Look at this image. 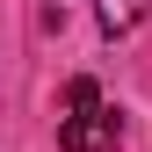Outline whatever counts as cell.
Here are the masks:
<instances>
[{"instance_id":"1","label":"cell","mask_w":152,"mask_h":152,"mask_svg":"<svg viewBox=\"0 0 152 152\" xmlns=\"http://www.w3.org/2000/svg\"><path fill=\"white\" fill-rule=\"evenodd\" d=\"M123 145V116L102 102V87L87 80H65V116H58V152H116Z\"/></svg>"},{"instance_id":"2","label":"cell","mask_w":152,"mask_h":152,"mask_svg":"<svg viewBox=\"0 0 152 152\" xmlns=\"http://www.w3.org/2000/svg\"><path fill=\"white\" fill-rule=\"evenodd\" d=\"M94 22L102 36H130L138 22H152V0H94Z\"/></svg>"}]
</instances>
